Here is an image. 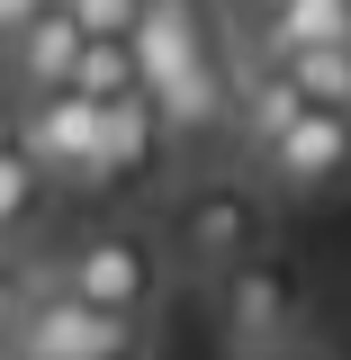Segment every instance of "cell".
I'll return each mask as SVG.
<instances>
[{"label":"cell","instance_id":"6da1fadb","mask_svg":"<svg viewBox=\"0 0 351 360\" xmlns=\"http://www.w3.org/2000/svg\"><path fill=\"white\" fill-rule=\"evenodd\" d=\"M127 54H135V82H144V99L162 108L172 135H208L225 117V72H217L198 0H144L127 27Z\"/></svg>","mask_w":351,"mask_h":360},{"label":"cell","instance_id":"7a4b0ae2","mask_svg":"<svg viewBox=\"0 0 351 360\" xmlns=\"http://www.w3.org/2000/svg\"><path fill=\"white\" fill-rule=\"evenodd\" d=\"M9 342H18V360H99V352H135V324L72 288H27Z\"/></svg>","mask_w":351,"mask_h":360},{"label":"cell","instance_id":"3957f363","mask_svg":"<svg viewBox=\"0 0 351 360\" xmlns=\"http://www.w3.org/2000/svg\"><path fill=\"white\" fill-rule=\"evenodd\" d=\"M298 307H307V288H298V262H279V252H243V262H225V333H234V352H270V342H288L298 333Z\"/></svg>","mask_w":351,"mask_h":360},{"label":"cell","instance_id":"277c9868","mask_svg":"<svg viewBox=\"0 0 351 360\" xmlns=\"http://www.w3.org/2000/svg\"><path fill=\"white\" fill-rule=\"evenodd\" d=\"M63 288L72 297H90V307H108V315H127V324H144L153 315V297H162V262H153V243L144 234H90L82 252L63 262Z\"/></svg>","mask_w":351,"mask_h":360},{"label":"cell","instance_id":"5b68a950","mask_svg":"<svg viewBox=\"0 0 351 360\" xmlns=\"http://www.w3.org/2000/svg\"><path fill=\"white\" fill-rule=\"evenodd\" d=\"M162 144H172V127H162V108L135 82V90H117V99H99V135H90L82 180L90 189H144V180L162 172Z\"/></svg>","mask_w":351,"mask_h":360},{"label":"cell","instance_id":"8992f818","mask_svg":"<svg viewBox=\"0 0 351 360\" xmlns=\"http://www.w3.org/2000/svg\"><path fill=\"white\" fill-rule=\"evenodd\" d=\"M90 135H99V99H82L72 82L27 90V117H18V153H27L45 180H82Z\"/></svg>","mask_w":351,"mask_h":360},{"label":"cell","instance_id":"52a82bcc","mask_svg":"<svg viewBox=\"0 0 351 360\" xmlns=\"http://www.w3.org/2000/svg\"><path fill=\"white\" fill-rule=\"evenodd\" d=\"M180 243H189L198 270H225V262H243V252L262 243V207H253L243 189H198L189 217H180Z\"/></svg>","mask_w":351,"mask_h":360},{"label":"cell","instance_id":"ba28073f","mask_svg":"<svg viewBox=\"0 0 351 360\" xmlns=\"http://www.w3.org/2000/svg\"><path fill=\"white\" fill-rule=\"evenodd\" d=\"M262 153H270V172L288 180V189H324V180L343 172V108H315V99H307Z\"/></svg>","mask_w":351,"mask_h":360},{"label":"cell","instance_id":"9c48e42d","mask_svg":"<svg viewBox=\"0 0 351 360\" xmlns=\"http://www.w3.org/2000/svg\"><path fill=\"white\" fill-rule=\"evenodd\" d=\"M9 45H18V82H27V90H54V82H72L82 27H72V9H63V0H37V9L9 27Z\"/></svg>","mask_w":351,"mask_h":360},{"label":"cell","instance_id":"30bf717a","mask_svg":"<svg viewBox=\"0 0 351 360\" xmlns=\"http://www.w3.org/2000/svg\"><path fill=\"white\" fill-rule=\"evenodd\" d=\"M315 37H351V0H270L262 9V54L270 63L288 45H315Z\"/></svg>","mask_w":351,"mask_h":360},{"label":"cell","instance_id":"8fae6325","mask_svg":"<svg viewBox=\"0 0 351 360\" xmlns=\"http://www.w3.org/2000/svg\"><path fill=\"white\" fill-rule=\"evenodd\" d=\"M279 72L298 82V99H315V108H343V99H351V37L288 45V54H279Z\"/></svg>","mask_w":351,"mask_h":360},{"label":"cell","instance_id":"7c38bea8","mask_svg":"<svg viewBox=\"0 0 351 360\" xmlns=\"http://www.w3.org/2000/svg\"><path fill=\"white\" fill-rule=\"evenodd\" d=\"M72 90H82V99H117V90H135L127 37H82V54H72Z\"/></svg>","mask_w":351,"mask_h":360},{"label":"cell","instance_id":"4fadbf2b","mask_svg":"<svg viewBox=\"0 0 351 360\" xmlns=\"http://www.w3.org/2000/svg\"><path fill=\"white\" fill-rule=\"evenodd\" d=\"M298 108H307V99H298V82L270 63V72H253V90H243V135H253V144H270V135L288 127Z\"/></svg>","mask_w":351,"mask_h":360},{"label":"cell","instance_id":"5bb4252c","mask_svg":"<svg viewBox=\"0 0 351 360\" xmlns=\"http://www.w3.org/2000/svg\"><path fill=\"white\" fill-rule=\"evenodd\" d=\"M37 189H45V172L27 162V153H18V144H9V153H0V234H18V225H27Z\"/></svg>","mask_w":351,"mask_h":360},{"label":"cell","instance_id":"9a60e30c","mask_svg":"<svg viewBox=\"0 0 351 360\" xmlns=\"http://www.w3.org/2000/svg\"><path fill=\"white\" fill-rule=\"evenodd\" d=\"M63 9H72V27H82V37H127L144 0H63Z\"/></svg>","mask_w":351,"mask_h":360},{"label":"cell","instance_id":"2e32d148","mask_svg":"<svg viewBox=\"0 0 351 360\" xmlns=\"http://www.w3.org/2000/svg\"><path fill=\"white\" fill-rule=\"evenodd\" d=\"M18 297H27V270L0 262V342H9V324H18Z\"/></svg>","mask_w":351,"mask_h":360},{"label":"cell","instance_id":"e0dca14e","mask_svg":"<svg viewBox=\"0 0 351 360\" xmlns=\"http://www.w3.org/2000/svg\"><path fill=\"white\" fill-rule=\"evenodd\" d=\"M27 9H37V0H0V37H9V27H18Z\"/></svg>","mask_w":351,"mask_h":360},{"label":"cell","instance_id":"ac0fdd59","mask_svg":"<svg viewBox=\"0 0 351 360\" xmlns=\"http://www.w3.org/2000/svg\"><path fill=\"white\" fill-rule=\"evenodd\" d=\"M9 144H18V117H9V108H0V153H9Z\"/></svg>","mask_w":351,"mask_h":360},{"label":"cell","instance_id":"d6986e66","mask_svg":"<svg viewBox=\"0 0 351 360\" xmlns=\"http://www.w3.org/2000/svg\"><path fill=\"white\" fill-rule=\"evenodd\" d=\"M253 360H307V352H288V342H270V352H253Z\"/></svg>","mask_w":351,"mask_h":360},{"label":"cell","instance_id":"ffe728a7","mask_svg":"<svg viewBox=\"0 0 351 360\" xmlns=\"http://www.w3.org/2000/svg\"><path fill=\"white\" fill-rule=\"evenodd\" d=\"M99 360H144V352H99Z\"/></svg>","mask_w":351,"mask_h":360}]
</instances>
